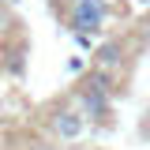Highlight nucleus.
<instances>
[{
    "label": "nucleus",
    "instance_id": "1",
    "mask_svg": "<svg viewBox=\"0 0 150 150\" xmlns=\"http://www.w3.org/2000/svg\"><path fill=\"white\" fill-rule=\"evenodd\" d=\"M116 90H120L116 75L101 71V68H94V64H90V71H83L79 79H75L71 98H75V105L83 109V116L90 120V128H109V124H112Z\"/></svg>",
    "mask_w": 150,
    "mask_h": 150
},
{
    "label": "nucleus",
    "instance_id": "2",
    "mask_svg": "<svg viewBox=\"0 0 150 150\" xmlns=\"http://www.w3.org/2000/svg\"><path fill=\"white\" fill-rule=\"evenodd\" d=\"M53 15L68 34H101L109 26V0H53Z\"/></svg>",
    "mask_w": 150,
    "mask_h": 150
},
{
    "label": "nucleus",
    "instance_id": "3",
    "mask_svg": "<svg viewBox=\"0 0 150 150\" xmlns=\"http://www.w3.org/2000/svg\"><path fill=\"white\" fill-rule=\"evenodd\" d=\"M41 116H45L41 124L49 131V139H56V143H79V139L86 135V128H90V120L83 116V109L75 105L71 94L60 98V101H53V105H45Z\"/></svg>",
    "mask_w": 150,
    "mask_h": 150
},
{
    "label": "nucleus",
    "instance_id": "4",
    "mask_svg": "<svg viewBox=\"0 0 150 150\" xmlns=\"http://www.w3.org/2000/svg\"><path fill=\"white\" fill-rule=\"evenodd\" d=\"M90 64L101 68V71L120 75L131 64V38H105V41H98V49L90 53Z\"/></svg>",
    "mask_w": 150,
    "mask_h": 150
},
{
    "label": "nucleus",
    "instance_id": "5",
    "mask_svg": "<svg viewBox=\"0 0 150 150\" xmlns=\"http://www.w3.org/2000/svg\"><path fill=\"white\" fill-rule=\"evenodd\" d=\"M8 60H4V68H8V75H23V64H26V41H19L15 49H8Z\"/></svg>",
    "mask_w": 150,
    "mask_h": 150
},
{
    "label": "nucleus",
    "instance_id": "6",
    "mask_svg": "<svg viewBox=\"0 0 150 150\" xmlns=\"http://www.w3.org/2000/svg\"><path fill=\"white\" fill-rule=\"evenodd\" d=\"M135 41H139L143 49H150V11L139 19V23H135Z\"/></svg>",
    "mask_w": 150,
    "mask_h": 150
},
{
    "label": "nucleus",
    "instance_id": "7",
    "mask_svg": "<svg viewBox=\"0 0 150 150\" xmlns=\"http://www.w3.org/2000/svg\"><path fill=\"white\" fill-rule=\"evenodd\" d=\"M139 131H143V139H146V143H150V109L143 112V124H139Z\"/></svg>",
    "mask_w": 150,
    "mask_h": 150
},
{
    "label": "nucleus",
    "instance_id": "8",
    "mask_svg": "<svg viewBox=\"0 0 150 150\" xmlns=\"http://www.w3.org/2000/svg\"><path fill=\"white\" fill-rule=\"evenodd\" d=\"M34 150H64V143H56V139H49V143H38Z\"/></svg>",
    "mask_w": 150,
    "mask_h": 150
},
{
    "label": "nucleus",
    "instance_id": "9",
    "mask_svg": "<svg viewBox=\"0 0 150 150\" xmlns=\"http://www.w3.org/2000/svg\"><path fill=\"white\" fill-rule=\"evenodd\" d=\"M0 4H11V0H0Z\"/></svg>",
    "mask_w": 150,
    "mask_h": 150
}]
</instances>
